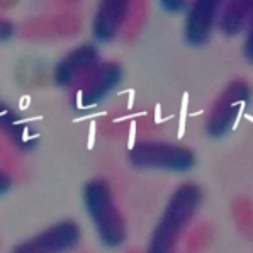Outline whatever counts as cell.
Returning a JSON list of instances; mask_svg holds the SVG:
<instances>
[{"label":"cell","mask_w":253,"mask_h":253,"mask_svg":"<svg viewBox=\"0 0 253 253\" xmlns=\"http://www.w3.org/2000/svg\"><path fill=\"white\" fill-rule=\"evenodd\" d=\"M202 201L204 192L196 182L187 180L175 187L151 231L145 253H177L178 245L194 224Z\"/></svg>","instance_id":"obj_1"},{"label":"cell","mask_w":253,"mask_h":253,"mask_svg":"<svg viewBox=\"0 0 253 253\" xmlns=\"http://www.w3.org/2000/svg\"><path fill=\"white\" fill-rule=\"evenodd\" d=\"M82 201L100 243L112 250L123 247L127 238V226L111 184L102 177L87 180L82 189Z\"/></svg>","instance_id":"obj_2"},{"label":"cell","mask_w":253,"mask_h":253,"mask_svg":"<svg viewBox=\"0 0 253 253\" xmlns=\"http://www.w3.org/2000/svg\"><path fill=\"white\" fill-rule=\"evenodd\" d=\"M127 162L139 170L185 173L196 167L197 158L189 146L162 139H141L127 150Z\"/></svg>","instance_id":"obj_3"},{"label":"cell","mask_w":253,"mask_h":253,"mask_svg":"<svg viewBox=\"0 0 253 253\" xmlns=\"http://www.w3.org/2000/svg\"><path fill=\"white\" fill-rule=\"evenodd\" d=\"M253 99V87L245 79H233L214 99L206 116L204 131L209 138L219 139L235 129L241 114Z\"/></svg>","instance_id":"obj_4"},{"label":"cell","mask_w":253,"mask_h":253,"mask_svg":"<svg viewBox=\"0 0 253 253\" xmlns=\"http://www.w3.org/2000/svg\"><path fill=\"white\" fill-rule=\"evenodd\" d=\"M124 79V70L114 60L100 61L84 80L73 88V102L79 109H92L111 95Z\"/></svg>","instance_id":"obj_5"},{"label":"cell","mask_w":253,"mask_h":253,"mask_svg":"<svg viewBox=\"0 0 253 253\" xmlns=\"http://www.w3.org/2000/svg\"><path fill=\"white\" fill-rule=\"evenodd\" d=\"M80 240V224L73 219H61L17 243L10 253H70L79 247Z\"/></svg>","instance_id":"obj_6"},{"label":"cell","mask_w":253,"mask_h":253,"mask_svg":"<svg viewBox=\"0 0 253 253\" xmlns=\"http://www.w3.org/2000/svg\"><path fill=\"white\" fill-rule=\"evenodd\" d=\"M100 53L95 44L84 42L61 56L53 68V82L58 88H75L97 65L100 63Z\"/></svg>","instance_id":"obj_7"},{"label":"cell","mask_w":253,"mask_h":253,"mask_svg":"<svg viewBox=\"0 0 253 253\" xmlns=\"http://www.w3.org/2000/svg\"><path fill=\"white\" fill-rule=\"evenodd\" d=\"M223 2L196 0L189 5L184 21V41L190 48H202L211 40L217 27V17Z\"/></svg>","instance_id":"obj_8"},{"label":"cell","mask_w":253,"mask_h":253,"mask_svg":"<svg viewBox=\"0 0 253 253\" xmlns=\"http://www.w3.org/2000/svg\"><path fill=\"white\" fill-rule=\"evenodd\" d=\"M133 3L127 0H106L100 2L92 19V38L100 44H109L123 33L131 14Z\"/></svg>","instance_id":"obj_9"},{"label":"cell","mask_w":253,"mask_h":253,"mask_svg":"<svg viewBox=\"0 0 253 253\" xmlns=\"http://www.w3.org/2000/svg\"><path fill=\"white\" fill-rule=\"evenodd\" d=\"M253 14V2L250 0H229L223 2L217 17V27L223 36L238 38L247 31Z\"/></svg>","instance_id":"obj_10"},{"label":"cell","mask_w":253,"mask_h":253,"mask_svg":"<svg viewBox=\"0 0 253 253\" xmlns=\"http://www.w3.org/2000/svg\"><path fill=\"white\" fill-rule=\"evenodd\" d=\"M0 129L7 134V138H10V141L15 146H19L24 151L33 150L38 145L36 139L31 136L27 127L19 119V116L10 111V109H7L5 106L0 107Z\"/></svg>","instance_id":"obj_11"},{"label":"cell","mask_w":253,"mask_h":253,"mask_svg":"<svg viewBox=\"0 0 253 253\" xmlns=\"http://www.w3.org/2000/svg\"><path fill=\"white\" fill-rule=\"evenodd\" d=\"M229 216L241 238L253 241V199L236 196L229 204Z\"/></svg>","instance_id":"obj_12"},{"label":"cell","mask_w":253,"mask_h":253,"mask_svg":"<svg viewBox=\"0 0 253 253\" xmlns=\"http://www.w3.org/2000/svg\"><path fill=\"white\" fill-rule=\"evenodd\" d=\"M214 240V228L206 221L196 223L190 226L184 238V252L185 253H204L211 247Z\"/></svg>","instance_id":"obj_13"},{"label":"cell","mask_w":253,"mask_h":253,"mask_svg":"<svg viewBox=\"0 0 253 253\" xmlns=\"http://www.w3.org/2000/svg\"><path fill=\"white\" fill-rule=\"evenodd\" d=\"M243 58L250 65H253V14L248 22V27L245 31V40H243Z\"/></svg>","instance_id":"obj_14"},{"label":"cell","mask_w":253,"mask_h":253,"mask_svg":"<svg viewBox=\"0 0 253 253\" xmlns=\"http://www.w3.org/2000/svg\"><path fill=\"white\" fill-rule=\"evenodd\" d=\"M190 3L189 2H184V0H162L160 2V7L162 10L169 14H180V12H187Z\"/></svg>","instance_id":"obj_15"},{"label":"cell","mask_w":253,"mask_h":253,"mask_svg":"<svg viewBox=\"0 0 253 253\" xmlns=\"http://www.w3.org/2000/svg\"><path fill=\"white\" fill-rule=\"evenodd\" d=\"M15 34V26L12 24V21L5 17H0V42H7L9 40H12Z\"/></svg>","instance_id":"obj_16"},{"label":"cell","mask_w":253,"mask_h":253,"mask_svg":"<svg viewBox=\"0 0 253 253\" xmlns=\"http://www.w3.org/2000/svg\"><path fill=\"white\" fill-rule=\"evenodd\" d=\"M10 187H12V178H10V175L0 170V197L5 196L10 190Z\"/></svg>","instance_id":"obj_17"},{"label":"cell","mask_w":253,"mask_h":253,"mask_svg":"<svg viewBox=\"0 0 253 253\" xmlns=\"http://www.w3.org/2000/svg\"><path fill=\"white\" fill-rule=\"evenodd\" d=\"M182 253H185V252H182Z\"/></svg>","instance_id":"obj_18"}]
</instances>
